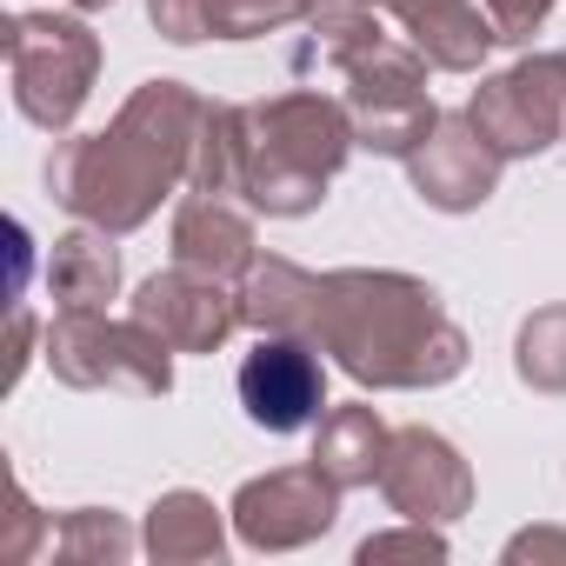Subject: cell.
<instances>
[{"label": "cell", "mask_w": 566, "mask_h": 566, "mask_svg": "<svg viewBox=\"0 0 566 566\" xmlns=\"http://www.w3.org/2000/svg\"><path fill=\"white\" fill-rule=\"evenodd\" d=\"M240 321L260 334H301L340 360L374 394L447 387L467 367V334L447 321L440 294L394 266H340L307 273L280 253H253L240 273Z\"/></svg>", "instance_id": "1"}, {"label": "cell", "mask_w": 566, "mask_h": 566, "mask_svg": "<svg viewBox=\"0 0 566 566\" xmlns=\"http://www.w3.org/2000/svg\"><path fill=\"white\" fill-rule=\"evenodd\" d=\"M200 114L207 101L187 81H140L101 134H74L48 154V193L101 233L147 227L154 207L193 174Z\"/></svg>", "instance_id": "2"}, {"label": "cell", "mask_w": 566, "mask_h": 566, "mask_svg": "<svg viewBox=\"0 0 566 566\" xmlns=\"http://www.w3.org/2000/svg\"><path fill=\"white\" fill-rule=\"evenodd\" d=\"M354 114L334 94L294 87L240 107V200L273 220H301L327 200L334 174L354 154Z\"/></svg>", "instance_id": "3"}, {"label": "cell", "mask_w": 566, "mask_h": 566, "mask_svg": "<svg viewBox=\"0 0 566 566\" xmlns=\"http://www.w3.org/2000/svg\"><path fill=\"white\" fill-rule=\"evenodd\" d=\"M8 81H14V107L41 127V134H67L94 94V74H101V34L81 21V14H54V8H34V14H8Z\"/></svg>", "instance_id": "4"}, {"label": "cell", "mask_w": 566, "mask_h": 566, "mask_svg": "<svg viewBox=\"0 0 566 566\" xmlns=\"http://www.w3.org/2000/svg\"><path fill=\"white\" fill-rule=\"evenodd\" d=\"M427 67H433V61H427L413 41H394V34H380V41H367V48H354V54L340 61L347 114H354V140H360V147L407 160V154L433 134L440 107H433V94H427Z\"/></svg>", "instance_id": "5"}, {"label": "cell", "mask_w": 566, "mask_h": 566, "mask_svg": "<svg viewBox=\"0 0 566 566\" xmlns=\"http://www.w3.org/2000/svg\"><path fill=\"white\" fill-rule=\"evenodd\" d=\"M48 367L54 380L81 387V394H134V400H160L174 387V347L147 327V321H107V314H61L48 327Z\"/></svg>", "instance_id": "6"}, {"label": "cell", "mask_w": 566, "mask_h": 566, "mask_svg": "<svg viewBox=\"0 0 566 566\" xmlns=\"http://www.w3.org/2000/svg\"><path fill=\"white\" fill-rule=\"evenodd\" d=\"M467 120L506 154V160H533L566 134V54H526L506 74L480 81L467 101Z\"/></svg>", "instance_id": "7"}, {"label": "cell", "mask_w": 566, "mask_h": 566, "mask_svg": "<svg viewBox=\"0 0 566 566\" xmlns=\"http://www.w3.org/2000/svg\"><path fill=\"white\" fill-rule=\"evenodd\" d=\"M340 493L314 460L307 467H280V473H260L233 493V533L253 546V553H294L307 539H321L334 520H340Z\"/></svg>", "instance_id": "8"}, {"label": "cell", "mask_w": 566, "mask_h": 566, "mask_svg": "<svg viewBox=\"0 0 566 566\" xmlns=\"http://www.w3.org/2000/svg\"><path fill=\"white\" fill-rule=\"evenodd\" d=\"M374 486L400 520H420V526H453L473 506V467L433 427H394Z\"/></svg>", "instance_id": "9"}, {"label": "cell", "mask_w": 566, "mask_h": 566, "mask_svg": "<svg viewBox=\"0 0 566 566\" xmlns=\"http://www.w3.org/2000/svg\"><path fill=\"white\" fill-rule=\"evenodd\" d=\"M240 407L266 433H301L327 407V367L321 347L301 334H260V347L240 360Z\"/></svg>", "instance_id": "10"}, {"label": "cell", "mask_w": 566, "mask_h": 566, "mask_svg": "<svg viewBox=\"0 0 566 566\" xmlns=\"http://www.w3.org/2000/svg\"><path fill=\"white\" fill-rule=\"evenodd\" d=\"M500 174H506V154L467 120V114H440L433 134L407 154V180L427 207L440 213H473L500 193Z\"/></svg>", "instance_id": "11"}, {"label": "cell", "mask_w": 566, "mask_h": 566, "mask_svg": "<svg viewBox=\"0 0 566 566\" xmlns=\"http://www.w3.org/2000/svg\"><path fill=\"white\" fill-rule=\"evenodd\" d=\"M134 321H147L174 354H213V347H227L233 327H247L240 294H227L213 273H193L180 260L134 287Z\"/></svg>", "instance_id": "12"}, {"label": "cell", "mask_w": 566, "mask_h": 566, "mask_svg": "<svg viewBox=\"0 0 566 566\" xmlns=\"http://www.w3.org/2000/svg\"><path fill=\"white\" fill-rule=\"evenodd\" d=\"M314 0H147L154 28L174 41V48H193V41H260V34H280L307 21Z\"/></svg>", "instance_id": "13"}, {"label": "cell", "mask_w": 566, "mask_h": 566, "mask_svg": "<svg viewBox=\"0 0 566 566\" xmlns=\"http://www.w3.org/2000/svg\"><path fill=\"white\" fill-rule=\"evenodd\" d=\"M367 8L400 14L407 41H413L440 74H473V67L486 61V48L500 41V34H493V14H480L473 0H367Z\"/></svg>", "instance_id": "14"}, {"label": "cell", "mask_w": 566, "mask_h": 566, "mask_svg": "<svg viewBox=\"0 0 566 566\" xmlns=\"http://www.w3.org/2000/svg\"><path fill=\"white\" fill-rule=\"evenodd\" d=\"M174 260L213 280H233L253 266V220L233 207V193H193L174 213Z\"/></svg>", "instance_id": "15"}, {"label": "cell", "mask_w": 566, "mask_h": 566, "mask_svg": "<svg viewBox=\"0 0 566 566\" xmlns=\"http://www.w3.org/2000/svg\"><path fill=\"white\" fill-rule=\"evenodd\" d=\"M120 294V253H114V233L101 227H74L54 240L48 253V301L61 314H107V301Z\"/></svg>", "instance_id": "16"}, {"label": "cell", "mask_w": 566, "mask_h": 566, "mask_svg": "<svg viewBox=\"0 0 566 566\" xmlns=\"http://www.w3.org/2000/svg\"><path fill=\"white\" fill-rule=\"evenodd\" d=\"M140 546L160 559V566H200V559H220L227 553V520L207 493L193 486H174L147 506V533Z\"/></svg>", "instance_id": "17"}, {"label": "cell", "mask_w": 566, "mask_h": 566, "mask_svg": "<svg viewBox=\"0 0 566 566\" xmlns=\"http://www.w3.org/2000/svg\"><path fill=\"white\" fill-rule=\"evenodd\" d=\"M387 440H394V427L367 407V400H354V407H334V413H321V433H314V467L334 480V486H374L380 480V460H387Z\"/></svg>", "instance_id": "18"}, {"label": "cell", "mask_w": 566, "mask_h": 566, "mask_svg": "<svg viewBox=\"0 0 566 566\" xmlns=\"http://www.w3.org/2000/svg\"><path fill=\"white\" fill-rule=\"evenodd\" d=\"M187 187H193V193H233V187H240V107H233V101H207Z\"/></svg>", "instance_id": "19"}, {"label": "cell", "mask_w": 566, "mask_h": 566, "mask_svg": "<svg viewBox=\"0 0 566 566\" xmlns=\"http://www.w3.org/2000/svg\"><path fill=\"white\" fill-rule=\"evenodd\" d=\"M513 374L533 394H566V307H539L513 334Z\"/></svg>", "instance_id": "20"}, {"label": "cell", "mask_w": 566, "mask_h": 566, "mask_svg": "<svg viewBox=\"0 0 566 566\" xmlns=\"http://www.w3.org/2000/svg\"><path fill=\"white\" fill-rule=\"evenodd\" d=\"M134 533L114 520V513H101V506H74L61 526H54V559H74V566H87V559H134Z\"/></svg>", "instance_id": "21"}, {"label": "cell", "mask_w": 566, "mask_h": 566, "mask_svg": "<svg viewBox=\"0 0 566 566\" xmlns=\"http://www.w3.org/2000/svg\"><path fill=\"white\" fill-rule=\"evenodd\" d=\"M41 546H54V520L34 513L28 486L14 480V493H8V533H0V559H8V566H28Z\"/></svg>", "instance_id": "22"}, {"label": "cell", "mask_w": 566, "mask_h": 566, "mask_svg": "<svg viewBox=\"0 0 566 566\" xmlns=\"http://www.w3.org/2000/svg\"><path fill=\"white\" fill-rule=\"evenodd\" d=\"M374 559H447V533L407 520L400 533H374V539H360V566H374Z\"/></svg>", "instance_id": "23"}, {"label": "cell", "mask_w": 566, "mask_h": 566, "mask_svg": "<svg viewBox=\"0 0 566 566\" xmlns=\"http://www.w3.org/2000/svg\"><path fill=\"white\" fill-rule=\"evenodd\" d=\"M486 14H493V34L500 41H533L553 14V0H486Z\"/></svg>", "instance_id": "24"}, {"label": "cell", "mask_w": 566, "mask_h": 566, "mask_svg": "<svg viewBox=\"0 0 566 566\" xmlns=\"http://www.w3.org/2000/svg\"><path fill=\"white\" fill-rule=\"evenodd\" d=\"M506 559H566V533L559 526H526L506 539Z\"/></svg>", "instance_id": "25"}, {"label": "cell", "mask_w": 566, "mask_h": 566, "mask_svg": "<svg viewBox=\"0 0 566 566\" xmlns=\"http://www.w3.org/2000/svg\"><path fill=\"white\" fill-rule=\"evenodd\" d=\"M28 340H34V314L14 307V327H8V387L28 374Z\"/></svg>", "instance_id": "26"}, {"label": "cell", "mask_w": 566, "mask_h": 566, "mask_svg": "<svg viewBox=\"0 0 566 566\" xmlns=\"http://www.w3.org/2000/svg\"><path fill=\"white\" fill-rule=\"evenodd\" d=\"M67 8H81V14H101V8H114V0H67Z\"/></svg>", "instance_id": "27"}]
</instances>
